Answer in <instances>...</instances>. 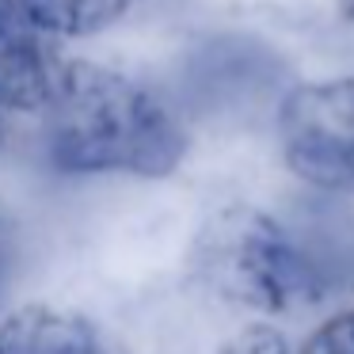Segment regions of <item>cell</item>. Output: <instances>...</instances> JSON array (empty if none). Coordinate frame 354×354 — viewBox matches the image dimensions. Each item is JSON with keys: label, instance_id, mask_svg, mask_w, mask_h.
<instances>
[{"label": "cell", "instance_id": "1", "mask_svg": "<svg viewBox=\"0 0 354 354\" xmlns=\"http://www.w3.org/2000/svg\"><path fill=\"white\" fill-rule=\"evenodd\" d=\"M50 153L77 176L164 179L187 156V126L149 84L107 65L65 62L50 100Z\"/></svg>", "mask_w": 354, "mask_h": 354}, {"label": "cell", "instance_id": "2", "mask_svg": "<svg viewBox=\"0 0 354 354\" xmlns=\"http://www.w3.org/2000/svg\"><path fill=\"white\" fill-rule=\"evenodd\" d=\"M194 282L248 313H286L305 297L297 240L286 221L255 206L217 209L191 244Z\"/></svg>", "mask_w": 354, "mask_h": 354}, {"label": "cell", "instance_id": "3", "mask_svg": "<svg viewBox=\"0 0 354 354\" xmlns=\"http://www.w3.org/2000/svg\"><path fill=\"white\" fill-rule=\"evenodd\" d=\"M278 141L297 179L324 194H354V77L293 88L278 107Z\"/></svg>", "mask_w": 354, "mask_h": 354}, {"label": "cell", "instance_id": "4", "mask_svg": "<svg viewBox=\"0 0 354 354\" xmlns=\"http://www.w3.org/2000/svg\"><path fill=\"white\" fill-rule=\"evenodd\" d=\"M35 24L24 0H0V103L16 111H46L65 62Z\"/></svg>", "mask_w": 354, "mask_h": 354}, {"label": "cell", "instance_id": "5", "mask_svg": "<svg viewBox=\"0 0 354 354\" xmlns=\"http://www.w3.org/2000/svg\"><path fill=\"white\" fill-rule=\"evenodd\" d=\"M0 354H118L88 316L57 305H19L0 320Z\"/></svg>", "mask_w": 354, "mask_h": 354}, {"label": "cell", "instance_id": "6", "mask_svg": "<svg viewBox=\"0 0 354 354\" xmlns=\"http://www.w3.org/2000/svg\"><path fill=\"white\" fill-rule=\"evenodd\" d=\"M24 4L42 31L65 35V39L100 35L103 27L118 24L133 8V0H24Z\"/></svg>", "mask_w": 354, "mask_h": 354}, {"label": "cell", "instance_id": "7", "mask_svg": "<svg viewBox=\"0 0 354 354\" xmlns=\"http://www.w3.org/2000/svg\"><path fill=\"white\" fill-rule=\"evenodd\" d=\"M301 354H354V308L331 316L328 324H320L305 339Z\"/></svg>", "mask_w": 354, "mask_h": 354}, {"label": "cell", "instance_id": "8", "mask_svg": "<svg viewBox=\"0 0 354 354\" xmlns=\"http://www.w3.org/2000/svg\"><path fill=\"white\" fill-rule=\"evenodd\" d=\"M217 354H290V346L270 324H252V328L236 331Z\"/></svg>", "mask_w": 354, "mask_h": 354}, {"label": "cell", "instance_id": "9", "mask_svg": "<svg viewBox=\"0 0 354 354\" xmlns=\"http://www.w3.org/2000/svg\"><path fill=\"white\" fill-rule=\"evenodd\" d=\"M8 274H12V232H8V225L0 221V290H4Z\"/></svg>", "mask_w": 354, "mask_h": 354}, {"label": "cell", "instance_id": "10", "mask_svg": "<svg viewBox=\"0 0 354 354\" xmlns=\"http://www.w3.org/2000/svg\"><path fill=\"white\" fill-rule=\"evenodd\" d=\"M0 138H4V126H0Z\"/></svg>", "mask_w": 354, "mask_h": 354}]
</instances>
